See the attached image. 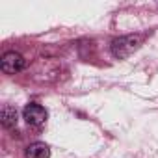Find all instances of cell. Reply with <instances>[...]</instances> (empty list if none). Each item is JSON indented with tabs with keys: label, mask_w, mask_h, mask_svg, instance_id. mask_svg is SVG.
<instances>
[{
	"label": "cell",
	"mask_w": 158,
	"mask_h": 158,
	"mask_svg": "<svg viewBox=\"0 0 158 158\" xmlns=\"http://www.w3.org/2000/svg\"><path fill=\"white\" fill-rule=\"evenodd\" d=\"M139 45H141V35H123V37L114 39L110 48L115 58L123 60V58H128L134 50H138Z\"/></svg>",
	"instance_id": "obj_1"
},
{
	"label": "cell",
	"mask_w": 158,
	"mask_h": 158,
	"mask_svg": "<svg viewBox=\"0 0 158 158\" xmlns=\"http://www.w3.org/2000/svg\"><path fill=\"white\" fill-rule=\"evenodd\" d=\"M0 67H2V71L6 74H15L19 71H23L26 67V60L19 54V52H6L2 56V60H0Z\"/></svg>",
	"instance_id": "obj_2"
},
{
	"label": "cell",
	"mask_w": 158,
	"mask_h": 158,
	"mask_svg": "<svg viewBox=\"0 0 158 158\" xmlns=\"http://www.w3.org/2000/svg\"><path fill=\"white\" fill-rule=\"evenodd\" d=\"M23 117H24V121H26L28 125H32V127H39V125H43V123L47 121L48 114H47V110H45L41 104L30 102V104L24 106V110H23Z\"/></svg>",
	"instance_id": "obj_3"
},
{
	"label": "cell",
	"mask_w": 158,
	"mask_h": 158,
	"mask_svg": "<svg viewBox=\"0 0 158 158\" xmlns=\"http://www.w3.org/2000/svg\"><path fill=\"white\" fill-rule=\"evenodd\" d=\"M24 158H50V149L43 141L30 143L24 151Z\"/></svg>",
	"instance_id": "obj_4"
},
{
	"label": "cell",
	"mask_w": 158,
	"mask_h": 158,
	"mask_svg": "<svg viewBox=\"0 0 158 158\" xmlns=\"http://www.w3.org/2000/svg\"><path fill=\"white\" fill-rule=\"evenodd\" d=\"M0 119H2L4 128H13L17 125V110L10 104L2 106V112H0Z\"/></svg>",
	"instance_id": "obj_5"
}]
</instances>
